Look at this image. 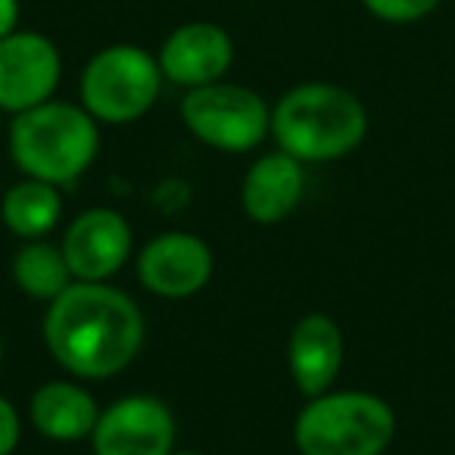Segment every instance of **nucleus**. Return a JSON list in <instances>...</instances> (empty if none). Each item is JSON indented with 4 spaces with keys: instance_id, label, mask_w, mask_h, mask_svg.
<instances>
[{
    "instance_id": "obj_1",
    "label": "nucleus",
    "mask_w": 455,
    "mask_h": 455,
    "mask_svg": "<svg viewBox=\"0 0 455 455\" xmlns=\"http://www.w3.org/2000/svg\"><path fill=\"white\" fill-rule=\"evenodd\" d=\"M144 331L138 303L103 281L69 284L44 315L51 355L84 380L125 371L144 347Z\"/></svg>"
},
{
    "instance_id": "obj_2",
    "label": "nucleus",
    "mask_w": 455,
    "mask_h": 455,
    "mask_svg": "<svg viewBox=\"0 0 455 455\" xmlns=\"http://www.w3.org/2000/svg\"><path fill=\"white\" fill-rule=\"evenodd\" d=\"M272 134L299 163H331L365 140L368 113L353 91L306 82L287 91L272 109Z\"/></svg>"
},
{
    "instance_id": "obj_3",
    "label": "nucleus",
    "mask_w": 455,
    "mask_h": 455,
    "mask_svg": "<svg viewBox=\"0 0 455 455\" xmlns=\"http://www.w3.org/2000/svg\"><path fill=\"white\" fill-rule=\"evenodd\" d=\"M100 150L97 119L84 107L47 100L26 109L10 128V156L16 169L47 184H72Z\"/></svg>"
},
{
    "instance_id": "obj_4",
    "label": "nucleus",
    "mask_w": 455,
    "mask_h": 455,
    "mask_svg": "<svg viewBox=\"0 0 455 455\" xmlns=\"http://www.w3.org/2000/svg\"><path fill=\"white\" fill-rule=\"evenodd\" d=\"M396 436L390 403L374 393H322L293 421L299 455H384Z\"/></svg>"
},
{
    "instance_id": "obj_5",
    "label": "nucleus",
    "mask_w": 455,
    "mask_h": 455,
    "mask_svg": "<svg viewBox=\"0 0 455 455\" xmlns=\"http://www.w3.org/2000/svg\"><path fill=\"white\" fill-rule=\"evenodd\" d=\"M163 88L159 60L138 44H109L82 72V107L107 125H128L153 109Z\"/></svg>"
},
{
    "instance_id": "obj_6",
    "label": "nucleus",
    "mask_w": 455,
    "mask_h": 455,
    "mask_svg": "<svg viewBox=\"0 0 455 455\" xmlns=\"http://www.w3.org/2000/svg\"><path fill=\"white\" fill-rule=\"evenodd\" d=\"M181 119L196 140L225 153H247L272 132V109L256 91L212 82L190 88L181 100Z\"/></svg>"
},
{
    "instance_id": "obj_7",
    "label": "nucleus",
    "mask_w": 455,
    "mask_h": 455,
    "mask_svg": "<svg viewBox=\"0 0 455 455\" xmlns=\"http://www.w3.org/2000/svg\"><path fill=\"white\" fill-rule=\"evenodd\" d=\"M63 76V60L51 38L20 32L0 38V109L20 116L53 100Z\"/></svg>"
},
{
    "instance_id": "obj_8",
    "label": "nucleus",
    "mask_w": 455,
    "mask_h": 455,
    "mask_svg": "<svg viewBox=\"0 0 455 455\" xmlns=\"http://www.w3.org/2000/svg\"><path fill=\"white\" fill-rule=\"evenodd\" d=\"M91 443L94 455H172L175 415L156 396H122L100 411Z\"/></svg>"
},
{
    "instance_id": "obj_9",
    "label": "nucleus",
    "mask_w": 455,
    "mask_h": 455,
    "mask_svg": "<svg viewBox=\"0 0 455 455\" xmlns=\"http://www.w3.org/2000/svg\"><path fill=\"white\" fill-rule=\"evenodd\" d=\"M212 278V253L196 235L169 231L140 250L138 281L165 299H184L200 293Z\"/></svg>"
},
{
    "instance_id": "obj_10",
    "label": "nucleus",
    "mask_w": 455,
    "mask_h": 455,
    "mask_svg": "<svg viewBox=\"0 0 455 455\" xmlns=\"http://www.w3.org/2000/svg\"><path fill=\"white\" fill-rule=\"evenodd\" d=\"M156 60L163 78L190 91L225 78L235 63V44L215 22H184L163 41Z\"/></svg>"
},
{
    "instance_id": "obj_11",
    "label": "nucleus",
    "mask_w": 455,
    "mask_h": 455,
    "mask_svg": "<svg viewBox=\"0 0 455 455\" xmlns=\"http://www.w3.org/2000/svg\"><path fill=\"white\" fill-rule=\"evenodd\" d=\"M132 253V228L113 209H88L69 225L63 256L76 281H107Z\"/></svg>"
},
{
    "instance_id": "obj_12",
    "label": "nucleus",
    "mask_w": 455,
    "mask_h": 455,
    "mask_svg": "<svg viewBox=\"0 0 455 455\" xmlns=\"http://www.w3.org/2000/svg\"><path fill=\"white\" fill-rule=\"evenodd\" d=\"M287 362L303 396H322L331 390L343 368V331L331 315H303L287 340Z\"/></svg>"
},
{
    "instance_id": "obj_13",
    "label": "nucleus",
    "mask_w": 455,
    "mask_h": 455,
    "mask_svg": "<svg viewBox=\"0 0 455 455\" xmlns=\"http://www.w3.org/2000/svg\"><path fill=\"white\" fill-rule=\"evenodd\" d=\"M303 163L284 150L268 153V156L256 159L247 175H243V212L253 221H259V225L284 221L297 209V203L303 200Z\"/></svg>"
},
{
    "instance_id": "obj_14",
    "label": "nucleus",
    "mask_w": 455,
    "mask_h": 455,
    "mask_svg": "<svg viewBox=\"0 0 455 455\" xmlns=\"http://www.w3.org/2000/svg\"><path fill=\"white\" fill-rule=\"evenodd\" d=\"M28 415H32L35 430L47 440L78 443L94 434L100 411L84 387L69 384V380H51L32 393Z\"/></svg>"
},
{
    "instance_id": "obj_15",
    "label": "nucleus",
    "mask_w": 455,
    "mask_h": 455,
    "mask_svg": "<svg viewBox=\"0 0 455 455\" xmlns=\"http://www.w3.org/2000/svg\"><path fill=\"white\" fill-rule=\"evenodd\" d=\"M60 212H63V200L57 194V184L38 181V178L13 184L0 203L4 225L22 241H41L47 231L57 228Z\"/></svg>"
},
{
    "instance_id": "obj_16",
    "label": "nucleus",
    "mask_w": 455,
    "mask_h": 455,
    "mask_svg": "<svg viewBox=\"0 0 455 455\" xmlns=\"http://www.w3.org/2000/svg\"><path fill=\"white\" fill-rule=\"evenodd\" d=\"M13 281L22 293L35 299H57L72 284L69 262L63 256V247H53L44 241H28L13 256Z\"/></svg>"
},
{
    "instance_id": "obj_17",
    "label": "nucleus",
    "mask_w": 455,
    "mask_h": 455,
    "mask_svg": "<svg viewBox=\"0 0 455 455\" xmlns=\"http://www.w3.org/2000/svg\"><path fill=\"white\" fill-rule=\"evenodd\" d=\"M443 0H362V7L380 22H390V26H411V22H421L440 7Z\"/></svg>"
},
{
    "instance_id": "obj_18",
    "label": "nucleus",
    "mask_w": 455,
    "mask_h": 455,
    "mask_svg": "<svg viewBox=\"0 0 455 455\" xmlns=\"http://www.w3.org/2000/svg\"><path fill=\"white\" fill-rule=\"evenodd\" d=\"M20 411H16V405L7 396H0V455H13L16 446H20Z\"/></svg>"
},
{
    "instance_id": "obj_19",
    "label": "nucleus",
    "mask_w": 455,
    "mask_h": 455,
    "mask_svg": "<svg viewBox=\"0 0 455 455\" xmlns=\"http://www.w3.org/2000/svg\"><path fill=\"white\" fill-rule=\"evenodd\" d=\"M20 0H0V38H7L20 28Z\"/></svg>"
},
{
    "instance_id": "obj_20",
    "label": "nucleus",
    "mask_w": 455,
    "mask_h": 455,
    "mask_svg": "<svg viewBox=\"0 0 455 455\" xmlns=\"http://www.w3.org/2000/svg\"><path fill=\"white\" fill-rule=\"evenodd\" d=\"M172 455H200V452H172Z\"/></svg>"
},
{
    "instance_id": "obj_21",
    "label": "nucleus",
    "mask_w": 455,
    "mask_h": 455,
    "mask_svg": "<svg viewBox=\"0 0 455 455\" xmlns=\"http://www.w3.org/2000/svg\"><path fill=\"white\" fill-rule=\"evenodd\" d=\"M0 359H4V343H0Z\"/></svg>"
}]
</instances>
